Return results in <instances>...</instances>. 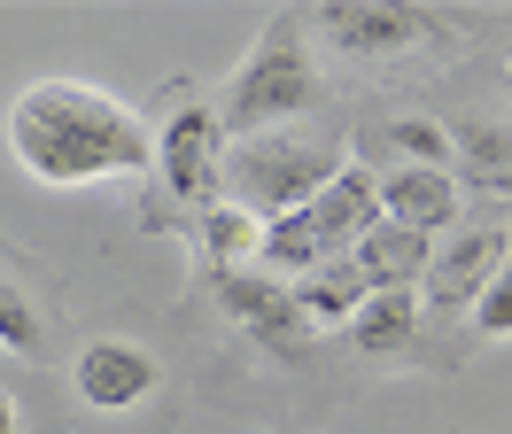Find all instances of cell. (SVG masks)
<instances>
[{"label":"cell","mask_w":512,"mask_h":434,"mask_svg":"<svg viewBox=\"0 0 512 434\" xmlns=\"http://www.w3.org/2000/svg\"><path fill=\"white\" fill-rule=\"evenodd\" d=\"M8 155L39 186H101L125 171H148L156 132L117 93L86 86V78H39L8 101Z\"/></svg>","instance_id":"obj_1"},{"label":"cell","mask_w":512,"mask_h":434,"mask_svg":"<svg viewBox=\"0 0 512 434\" xmlns=\"http://www.w3.org/2000/svg\"><path fill=\"white\" fill-rule=\"evenodd\" d=\"M319 62H311V39L295 16H264L256 47L241 55V70L225 78L218 93V132L225 140H256V132H280L288 117L319 109Z\"/></svg>","instance_id":"obj_2"},{"label":"cell","mask_w":512,"mask_h":434,"mask_svg":"<svg viewBox=\"0 0 512 434\" xmlns=\"http://www.w3.org/2000/svg\"><path fill=\"white\" fill-rule=\"evenodd\" d=\"M342 171V155L303 140V132H256V140H233L218 163V186H233V210H249L256 225L303 210L326 179Z\"/></svg>","instance_id":"obj_3"},{"label":"cell","mask_w":512,"mask_h":434,"mask_svg":"<svg viewBox=\"0 0 512 434\" xmlns=\"http://www.w3.org/2000/svg\"><path fill=\"white\" fill-rule=\"evenodd\" d=\"M319 31H326V47H342L350 62H388V55L427 47L435 16L427 8H388V0H326Z\"/></svg>","instance_id":"obj_4"},{"label":"cell","mask_w":512,"mask_h":434,"mask_svg":"<svg viewBox=\"0 0 512 434\" xmlns=\"http://www.w3.org/2000/svg\"><path fill=\"white\" fill-rule=\"evenodd\" d=\"M218 303L233 310V326L249 341H264L280 365H303L311 357V318L295 310V295L280 287V279H264V272H218Z\"/></svg>","instance_id":"obj_5"},{"label":"cell","mask_w":512,"mask_h":434,"mask_svg":"<svg viewBox=\"0 0 512 434\" xmlns=\"http://www.w3.org/2000/svg\"><path fill=\"white\" fill-rule=\"evenodd\" d=\"M218 163H225V132H218V109H202V101H179L156 132V171L163 186L179 194V202H218Z\"/></svg>","instance_id":"obj_6"},{"label":"cell","mask_w":512,"mask_h":434,"mask_svg":"<svg viewBox=\"0 0 512 434\" xmlns=\"http://www.w3.org/2000/svg\"><path fill=\"white\" fill-rule=\"evenodd\" d=\"M288 217H303V233L319 241V256H350L373 225H381V194H373V171L365 163H342L334 179L303 202V210H288Z\"/></svg>","instance_id":"obj_7"},{"label":"cell","mask_w":512,"mask_h":434,"mask_svg":"<svg viewBox=\"0 0 512 434\" xmlns=\"http://www.w3.org/2000/svg\"><path fill=\"white\" fill-rule=\"evenodd\" d=\"M497 256H505V233H497V225H458V233H443L435 264L419 279V295L435 310H474V295L489 287V272H497Z\"/></svg>","instance_id":"obj_8"},{"label":"cell","mask_w":512,"mask_h":434,"mask_svg":"<svg viewBox=\"0 0 512 434\" xmlns=\"http://www.w3.org/2000/svg\"><path fill=\"white\" fill-rule=\"evenodd\" d=\"M70 380H78V403H94V411H132V403H148V388H156V357L140 349V341H86L78 349V365H70Z\"/></svg>","instance_id":"obj_9"},{"label":"cell","mask_w":512,"mask_h":434,"mask_svg":"<svg viewBox=\"0 0 512 434\" xmlns=\"http://www.w3.org/2000/svg\"><path fill=\"white\" fill-rule=\"evenodd\" d=\"M373 194H381V217L404 233H427V241L458 233V171H381Z\"/></svg>","instance_id":"obj_10"},{"label":"cell","mask_w":512,"mask_h":434,"mask_svg":"<svg viewBox=\"0 0 512 434\" xmlns=\"http://www.w3.org/2000/svg\"><path fill=\"white\" fill-rule=\"evenodd\" d=\"M350 264H357L365 287H412V295H419V279H427V264H435V241H427V233H404V225H388V217H381V225L350 248Z\"/></svg>","instance_id":"obj_11"},{"label":"cell","mask_w":512,"mask_h":434,"mask_svg":"<svg viewBox=\"0 0 512 434\" xmlns=\"http://www.w3.org/2000/svg\"><path fill=\"white\" fill-rule=\"evenodd\" d=\"M357 155H388V171H450V132L435 117H381L357 132Z\"/></svg>","instance_id":"obj_12"},{"label":"cell","mask_w":512,"mask_h":434,"mask_svg":"<svg viewBox=\"0 0 512 434\" xmlns=\"http://www.w3.org/2000/svg\"><path fill=\"white\" fill-rule=\"evenodd\" d=\"M288 295H295V310L311 318V334H319V326H350V318H357V303H365L373 287L357 279V264H350V256H326L319 272H303V279L288 287Z\"/></svg>","instance_id":"obj_13"},{"label":"cell","mask_w":512,"mask_h":434,"mask_svg":"<svg viewBox=\"0 0 512 434\" xmlns=\"http://www.w3.org/2000/svg\"><path fill=\"white\" fill-rule=\"evenodd\" d=\"M412 334H419V295L412 287H373V295L357 303V318H350V341L365 357H396Z\"/></svg>","instance_id":"obj_14"},{"label":"cell","mask_w":512,"mask_h":434,"mask_svg":"<svg viewBox=\"0 0 512 434\" xmlns=\"http://www.w3.org/2000/svg\"><path fill=\"white\" fill-rule=\"evenodd\" d=\"M450 163L466 171L474 194H512V132L505 124H466V132H450Z\"/></svg>","instance_id":"obj_15"},{"label":"cell","mask_w":512,"mask_h":434,"mask_svg":"<svg viewBox=\"0 0 512 434\" xmlns=\"http://www.w3.org/2000/svg\"><path fill=\"white\" fill-rule=\"evenodd\" d=\"M256 233H264V225H256L249 210H233V202H210V210H202V248H210L218 272H241V264H249Z\"/></svg>","instance_id":"obj_16"},{"label":"cell","mask_w":512,"mask_h":434,"mask_svg":"<svg viewBox=\"0 0 512 434\" xmlns=\"http://www.w3.org/2000/svg\"><path fill=\"white\" fill-rule=\"evenodd\" d=\"M0 349H16V357H39V349H47V326H39L32 295L8 272H0Z\"/></svg>","instance_id":"obj_17"},{"label":"cell","mask_w":512,"mask_h":434,"mask_svg":"<svg viewBox=\"0 0 512 434\" xmlns=\"http://www.w3.org/2000/svg\"><path fill=\"white\" fill-rule=\"evenodd\" d=\"M466 318H474L481 341H505V334H512V241H505L497 272H489V287L474 295V310H466Z\"/></svg>","instance_id":"obj_18"},{"label":"cell","mask_w":512,"mask_h":434,"mask_svg":"<svg viewBox=\"0 0 512 434\" xmlns=\"http://www.w3.org/2000/svg\"><path fill=\"white\" fill-rule=\"evenodd\" d=\"M0 434H16V403L0 396Z\"/></svg>","instance_id":"obj_19"},{"label":"cell","mask_w":512,"mask_h":434,"mask_svg":"<svg viewBox=\"0 0 512 434\" xmlns=\"http://www.w3.org/2000/svg\"><path fill=\"white\" fill-rule=\"evenodd\" d=\"M505 86H512V47H505Z\"/></svg>","instance_id":"obj_20"}]
</instances>
